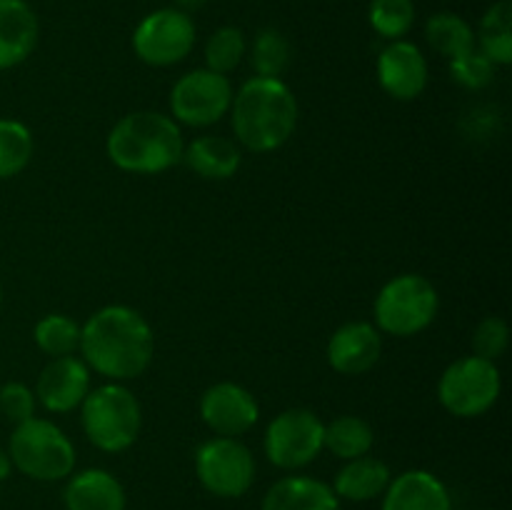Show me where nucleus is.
Returning <instances> with one entry per match:
<instances>
[{"mask_svg": "<svg viewBox=\"0 0 512 510\" xmlns=\"http://www.w3.org/2000/svg\"><path fill=\"white\" fill-rule=\"evenodd\" d=\"M375 73H378V83L385 93L393 100H410L420 98L428 88L430 68L428 58L423 50L410 40H390L378 55L375 63Z\"/></svg>", "mask_w": 512, "mask_h": 510, "instance_id": "obj_13", "label": "nucleus"}, {"mask_svg": "<svg viewBox=\"0 0 512 510\" xmlns=\"http://www.w3.org/2000/svg\"><path fill=\"white\" fill-rule=\"evenodd\" d=\"M228 115L240 148L273 153L283 148L298 128V100L283 78L253 75L235 90Z\"/></svg>", "mask_w": 512, "mask_h": 510, "instance_id": "obj_2", "label": "nucleus"}, {"mask_svg": "<svg viewBox=\"0 0 512 510\" xmlns=\"http://www.w3.org/2000/svg\"><path fill=\"white\" fill-rule=\"evenodd\" d=\"M0 305H3V285H0Z\"/></svg>", "mask_w": 512, "mask_h": 510, "instance_id": "obj_35", "label": "nucleus"}, {"mask_svg": "<svg viewBox=\"0 0 512 510\" xmlns=\"http://www.w3.org/2000/svg\"><path fill=\"white\" fill-rule=\"evenodd\" d=\"M233 83L210 68L188 70L170 88V118L188 128H210L230 113Z\"/></svg>", "mask_w": 512, "mask_h": 510, "instance_id": "obj_8", "label": "nucleus"}, {"mask_svg": "<svg viewBox=\"0 0 512 510\" xmlns=\"http://www.w3.org/2000/svg\"><path fill=\"white\" fill-rule=\"evenodd\" d=\"M260 510H340V500L323 480L310 475H288L270 485Z\"/></svg>", "mask_w": 512, "mask_h": 510, "instance_id": "obj_19", "label": "nucleus"}, {"mask_svg": "<svg viewBox=\"0 0 512 510\" xmlns=\"http://www.w3.org/2000/svg\"><path fill=\"white\" fill-rule=\"evenodd\" d=\"M80 425L93 448L103 453H123L138 440L143 408L133 390L123 383H103L90 388L80 403Z\"/></svg>", "mask_w": 512, "mask_h": 510, "instance_id": "obj_4", "label": "nucleus"}, {"mask_svg": "<svg viewBox=\"0 0 512 510\" xmlns=\"http://www.w3.org/2000/svg\"><path fill=\"white\" fill-rule=\"evenodd\" d=\"M245 55H248V40L243 30L235 25H223L205 43V68L228 75L243 63Z\"/></svg>", "mask_w": 512, "mask_h": 510, "instance_id": "obj_28", "label": "nucleus"}, {"mask_svg": "<svg viewBox=\"0 0 512 510\" xmlns=\"http://www.w3.org/2000/svg\"><path fill=\"white\" fill-rule=\"evenodd\" d=\"M35 408H38V400H35L33 388L20 380H8L5 385H0V413L8 423H25L33 418Z\"/></svg>", "mask_w": 512, "mask_h": 510, "instance_id": "obj_32", "label": "nucleus"}, {"mask_svg": "<svg viewBox=\"0 0 512 510\" xmlns=\"http://www.w3.org/2000/svg\"><path fill=\"white\" fill-rule=\"evenodd\" d=\"M183 150L180 125L158 110H135L123 115L105 140L110 163L133 175L165 173L183 163Z\"/></svg>", "mask_w": 512, "mask_h": 510, "instance_id": "obj_3", "label": "nucleus"}, {"mask_svg": "<svg viewBox=\"0 0 512 510\" xmlns=\"http://www.w3.org/2000/svg\"><path fill=\"white\" fill-rule=\"evenodd\" d=\"M475 48L498 68L512 63V5L510 0H498L485 10L480 28L475 33Z\"/></svg>", "mask_w": 512, "mask_h": 510, "instance_id": "obj_22", "label": "nucleus"}, {"mask_svg": "<svg viewBox=\"0 0 512 510\" xmlns=\"http://www.w3.org/2000/svg\"><path fill=\"white\" fill-rule=\"evenodd\" d=\"M65 510H125L128 495L123 483L103 468L73 473L63 490Z\"/></svg>", "mask_w": 512, "mask_h": 510, "instance_id": "obj_18", "label": "nucleus"}, {"mask_svg": "<svg viewBox=\"0 0 512 510\" xmlns=\"http://www.w3.org/2000/svg\"><path fill=\"white\" fill-rule=\"evenodd\" d=\"M195 45L193 15L178 8H160L145 15L133 30V50L145 65L170 68L183 63Z\"/></svg>", "mask_w": 512, "mask_h": 510, "instance_id": "obj_11", "label": "nucleus"}, {"mask_svg": "<svg viewBox=\"0 0 512 510\" xmlns=\"http://www.w3.org/2000/svg\"><path fill=\"white\" fill-rule=\"evenodd\" d=\"M293 60L290 40L278 28H263L250 48V65L260 78H283Z\"/></svg>", "mask_w": 512, "mask_h": 510, "instance_id": "obj_26", "label": "nucleus"}, {"mask_svg": "<svg viewBox=\"0 0 512 510\" xmlns=\"http://www.w3.org/2000/svg\"><path fill=\"white\" fill-rule=\"evenodd\" d=\"M425 40H428V45L435 53L453 60L475 48V30L463 15L443 10V13H435L428 18V23H425Z\"/></svg>", "mask_w": 512, "mask_h": 510, "instance_id": "obj_24", "label": "nucleus"}, {"mask_svg": "<svg viewBox=\"0 0 512 510\" xmlns=\"http://www.w3.org/2000/svg\"><path fill=\"white\" fill-rule=\"evenodd\" d=\"M78 350L83 363L108 383L135 380L153 363V325L130 305H105L80 325Z\"/></svg>", "mask_w": 512, "mask_h": 510, "instance_id": "obj_1", "label": "nucleus"}, {"mask_svg": "<svg viewBox=\"0 0 512 510\" xmlns=\"http://www.w3.org/2000/svg\"><path fill=\"white\" fill-rule=\"evenodd\" d=\"M205 3H208V0H175V8L183 10V13H188V15H193L195 10L205 8Z\"/></svg>", "mask_w": 512, "mask_h": 510, "instance_id": "obj_34", "label": "nucleus"}, {"mask_svg": "<svg viewBox=\"0 0 512 510\" xmlns=\"http://www.w3.org/2000/svg\"><path fill=\"white\" fill-rule=\"evenodd\" d=\"M183 163L203 180H228L240 170L243 148L225 135H198L185 145Z\"/></svg>", "mask_w": 512, "mask_h": 510, "instance_id": "obj_20", "label": "nucleus"}, {"mask_svg": "<svg viewBox=\"0 0 512 510\" xmlns=\"http://www.w3.org/2000/svg\"><path fill=\"white\" fill-rule=\"evenodd\" d=\"M380 510H453V495L430 470H405L390 480Z\"/></svg>", "mask_w": 512, "mask_h": 510, "instance_id": "obj_16", "label": "nucleus"}, {"mask_svg": "<svg viewBox=\"0 0 512 510\" xmlns=\"http://www.w3.org/2000/svg\"><path fill=\"white\" fill-rule=\"evenodd\" d=\"M390 480H393V473H390L388 463L373 458V455H363V458L345 460L330 488L338 495V500L368 503V500L380 498L385 493Z\"/></svg>", "mask_w": 512, "mask_h": 510, "instance_id": "obj_21", "label": "nucleus"}, {"mask_svg": "<svg viewBox=\"0 0 512 510\" xmlns=\"http://www.w3.org/2000/svg\"><path fill=\"white\" fill-rule=\"evenodd\" d=\"M503 393V378L493 360L463 355L443 370L438 400L455 418H480L495 408Z\"/></svg>", "mask_w": 512, "mask_h": 510, "instance_id": "obj_7", "label": "nucleus"}, {"mask_svg": "<svg viewBox=\"0 0 512 510\" xmlns=\"http://www.w3.org/2000/svg\"><path fill=\"white\" fill-rule=\"evenodd\" d=\"M198 483L223 500L243 498L255 480V458L238 438H215L198 445L193 455Z\"/></svg>", "mask_w": 512, "mask_h": 510, "instance_id": "obj_9", "label": "nucleus"}, {"mask_svg": "<svg viewBox=\"0 0 512 510\" xmlns=\"http://www.w3.org/2000/svg\"><path fill=\"white\" fill-rule=\"evenodd\" d=\"M325 355L335 373L363 375L373 370L383 355V333L368 320H350L330 335Z\"/></svg>", "mask_w": 512, "mask_h": 510, "instance_id": "obj_15", "label": "nucleus"}, {"mask_svg": "<svg viewBox=\"0 0 512 510\" xmlns=\"http://www.w3.org/2000/svg\"><path fill=\"white\" fill-rule=\"evenodd\" d=\"M325 423L308 408H290L270 420L263 438L265 458L280 470L308 468L323 453Z\"/></svg>", "mask_w": 512, "mask_h": 510, "instance_id": "obj_10", "label": "nucleus"}, {"mask_svg": "<svg viewBox=\"0 0 512 510\" xmlns=\"http://www.w3.org/2000/svg\"><path fill=\"white\" fill-rule=\"evenodd\" d=\"M438 310L440 295L433 280L420 273H400L375 295L373 325L393 338H413L433 325Z\"/></svg>", "mask_w": 512, "mask_h": 510, "instance_id": "obj_6", "label": "nucleus"}, {"mask_svg": "<svg viewBox=\"0 0 512 510\" xmlns=\"http://www.w3.org/2000/svg\"><path fill=\"white\" fill-rule=\"evenodd\" d=\"M33 340L45 355L50 358H65V355H75L80 348V325L75 323L70 315L50 313L35 323Z\"/></svg>", "mask_w": 512, "mask_h": 510, "instance_id": "obj_27", "label": "nucleus"}, {"mask_svg": "<svg viewBox=\"0 0 512 510\" xmlns=\"http://www.w3.org/2000/svg\"><path fill=\"white\" fill-rule=\"evenodd\" d=\"M450 75L468 90H483L495 80V65L478 48L450 60Z\"/></svg>", "mask_w": 512, "mask_h": 510, "instance_id": "obj_30", "label": "nucleus"}, {"mask_svg": "<svg viewBox=\"0 0 512 510\" xmlns=\"http://www.w3.org/2000/svg\"><path fill=\"white\" fill-rule=\"evenodd\" d=\"M8 455L18 473L38 483L68 480L78 463L73 440L53 420L38 415L15 425L8 440Z\"/></svg>", "mask_w": 512, "mask_h": 510, "instance_id": "obj_5", "label": "nucleus"}, {"mask_svg": "<svg viewBox=\"0 0 512 510\" xmlns=\"http://www.w3.org/2000/svg\"><path fill=\"white\" fill-rule=\"evenodd\" d=\"M375 433L373 425L360 415H338L335 420L325 423L323 448L330 450L340 460L363 458L373 450Z\"/></svg>", "mask_w": 512, "mask_h": 510, "instance_id": "obj_23", "label": "nucleus"}, {"mask_svg": "<svg viewBox=\"0 0 512 510\" xmlns=\"http://www.w3.org/2000/svg\"><path fill=\"white\" fill-rule=\"evenodd\" d=\"M33 393L48 413H70L80 408L85 395L90 393V368L75 355L50 358V363L40 370Z\"/></svg>", "mask_w": 512, "mask_h": 510, "instance_id": "obj_14", "label": "nucleus"}, {"mask_svg": "<svg viewBox=\"0 0 512 510\" xmlns=\"http://www.w3.org/2000/svg\"><path fill=\"white\" fill-rule=\"evenodd\" d=\"M370 28L390 40H403L415 25V3L413 0H370L368 8Z\"/></svg>", "mask_w": 512, "mask_h": 510, "instance_id": "obj_29", "label": "nucleus"}, {"mask_svg": "<svg viewBox=\"0 0 512 510\" xmlns=\"http://www.w3.org/2000/svg\"><path fill=\"white\" fill-rule=\"evenodd\" d=\"M10 473H13V460H10L8 450L0 448V483H3V480H8Z\"/></svg>", "mask_w": 512, "mask_h": 510, "instance_id": "obj_33", "label": "nucleus"}, {"mask_svg": "<svg viewBox=\"0 0 512 510\" xmlns=\"http://www.w3.org/2000/svg\"><path fill=\"white\" fill-rule=\"evenodd\" d=\"M510 345V328L500 315H488L478 323L473 333V355L485 360H498L503 358L505 350Z\"/></svg>", "mask_w": 512, "mask_h": 510, "instance_id": "obj_31", "label": "nucleus"}, {"mask_svg": "<svg viewBox=\"0 0 512 510\" xmlns=\"http://www.w3.org/2000/svg\"><path fill=\"white\" fill-rule=\"evenodd\" d=\"M38 15L25 0H0V70L18 68L38 48Z\"/></svg>", "mask_w": 512, "mask_h": 510, "instance_id": "obj_17", "label": "nucleus"}, {"mask_svg": "<svg viewBox=\"0 0 512 510\" xmlns=\"http://www.w3.org/2000/svg\"><path fill=\"white\" fill-rule=\"evenodd\" d=\"M35 153L33 133L15 118H0V180L23 173Z\"/></svg>", "mask_w": 512, "mask_h": 510, "instance_id": "obj_25", "label": "nucleus"}, {"mask_svg": "<svg viewBox=\"0 0 512 510\" xmlns=\"http://www.w3.org/2000/svg\"><path fill=\"white\" fill-rule=\"evenodd\" d=\"M200 418L220 438H240L260 420V405L248 388L223 380L200 395Z\"/></svg>", "mask_w": 512, "mask_h": 510, "instance_id": "obj_12", "label": "nucleus"}]
</instances>
